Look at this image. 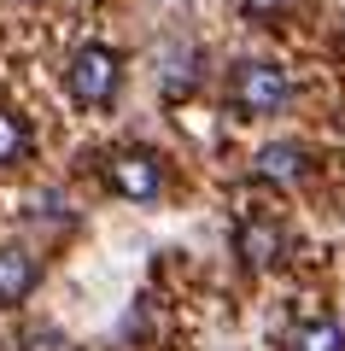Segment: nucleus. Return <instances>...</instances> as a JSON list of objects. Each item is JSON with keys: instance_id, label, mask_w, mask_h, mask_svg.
I'll list each match as a JSON object with an SVG mask.
<instances>
[{"instance_id": "7ed1b4c3", "label": "nucleus", "mask_w": 345, "mask_h": 351, "mask_svg": "<svg viewBox=\"0 0 345 351\" xmlns=\"http://www.w3.org/2000/svg\"><path fill=\"white\" fill-rule=\"evenodd\" d=\"M106 182L123 199H158L164 193V158L147 147H123V152H111L106 158Z\"/></svg>"}, {"instance_id": "f03ea898", "label": "nucleus", "mask_w": 345, "mask_h": 351, "mask_svg": "<svg viewBox=\"0 0 345 351\" xmlns=\"http://www.w3.org/2000/svg\"><path fill=\"white\" fill-rule=\"evenodd\" d=\"M64 82H71V94L82 106H111L117 88H123V59H117V47H106V41H88V47L71 53Z\"/></svg>"}, {"instance_id": "20e7f679", "label": "nucleus", "mask_w": 345, "mask_h": 351, "mask_svg": "<svg viewBox=\"0 0 345 351\" xmlns=\"http://www.w3.org/2000/svg\"><path fill=\"white\" fill-rule=\"evenodd\" d=\"M252 176L270 182V188H298V182H310V147H298V141H270V147L252 158Z\"/></svg>"}, {"instance_id": "f257e3e1", "label": "nucleus", "mask_w": 345, "mask_h": 351, "mask_svg": "<svg viewBox=\"0 0 345 351\" xmlns=\"http://www.w3.org/2000/svg\"><path fill=\"white\" fill-rule=\"evenodd\" d=\"M293 100V82H287L281 64H263V59H246L228 71V112L235 117H270Z\"/></svg>"}, {"instance_id": "9d476101", "label": "nucleus", "mask_w": 345, "mask_h": 351, "mask_svg": "<svg viewBox=\"0 0 345 351\" xmlns=\"http://www.w3.org/2000/svg\"><path fill=\"white\" fill-rule=\"evenodd\" d=\"M235 6H240L246 18H258V24H275V18H287V12H293L298 0H235Z\"/></svg>"}, {"instance_id": "423d86ee", "label": "nucleus", "mask_w": 345, "mask_h": 351, "mask_svg": "<svg viewBox=\"0 0 345 351\" xmlns=\"http://www.w3.org/2000/svg\"><path fill=\"white\" fill-rule=\"evenodd\" d=\"M36 281H41L36 252H24V246H0V311L24 304L29 293H36Z\"/></svg>"}, {"instance_id": "39448f33", "label": "nucleus", "mask_w": 345, "mask_h": 351, "mask_svg": "<svg viewBox=\"0 0 345 351\" xmlns=\"http://www.w3.org/2000/svg\"><path fill=\"white\" fill-rule=\"evenodd\" d=\"M235 246L240 258H246V269H275V263L287 258V234L275 217H246V223L235 228Z\"/></svg>"}, {"instance_id": "6e6552de", "label": "nucleus", "mask_w": 345, "mask_h": 351, "mask_svg": "<svg viewBox=\"0 0 345 351\" xmlns=\"http://www.w3.org/2000/svg\"><path fill=\"white\" fill-rule=\"evenodd\" d=\"M24 152H29V129H24V117L0 106V170H6V164H18Z\"/></svg>"}, {"instance_id": "1a4fd4ad", "label": "nucleus", "mask_w": 345, "mask_h": 351, "mask_svg": "<svg viewBox=\"0 0 345 351\" xmlns=\"http://www.w3.org/2000/svg\"><path fill=\"white\" fill-rule=\"evenodd\" d=\"M193 59H199V53H193V47H187V53H182V59H176V64H170V71H164V94H170V100H182L187 88H193V71H187V64H193Z\"/></svg>"}, {"instance_id": "0eeeda50", "label": "nucleus", "mask_w": 345, "mask_h": 351, "mask_svg": "<svg viewBox=\"0 0 345 351\" xmlns=\"http://www.w3.org/2000/svg\"><path fill=\"white\" fill-rule=\"evenodd\" d=\"M281 351H345V328L316 316V322H298L293 334L281 339Z\"/></svg>"}]
</instances>
